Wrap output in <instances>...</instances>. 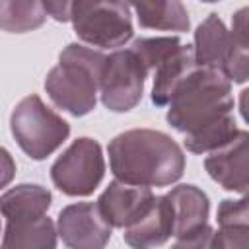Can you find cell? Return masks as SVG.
Here are the masks:
<instances>
[{
  "mask_svg": "<svg viewBox=\"0 0 249 249\" xmlns=\"http://www.w3.org/2000/svg\"><path fill=\"white\" fill-rule=\"evenodd\" d=\"M173 235V216L167 198L156 196L150 208L128 228L123 239L130 249H156Z\"/></svg>",
  "mask_w": 249,
  "mask_h": 249,
  "instance_id": "obj_12",
  "label": "cell"
},
{
  "mask_svg": "<svg viewBox=\"0 0 249 249\" xmlns=\"http://www.w3.org/2000/svg\"><path fill=\"white\" fill-rule=\"evenodd\" d=\"M247 130H239L233 140L222 148L210 152L204 160L208 175L226 191L245 195L247 193Z\"/></svg>",
  "mask_w": 249,
  "mask_h": 249,
  "instance_id": "obj_11",
  "label": "cell"
},
{
  "mask_svg": "<svg viewBox=\"0 0 249 249\" xmlns=\"http://www.w3.org/2000/svg\"><path fill=\"white\" fill-rule=\"evenodd\" d=\"M181 45L183 43L179 41V37H138L132 41L128 49L140 60L144 70L150 74Z\"/></svg>",
  "mask_w": 249,
  "mask_h": 249,
  "instance_id": "obj_20",
  "label": "cell"
},
{
  "mask_svg": "<svg viewBox=\"0 0 249 249\" xmlns=\"http://www.w3.org/2000/svg\"><path fill=\"white\" fill-rule=\"evenodd\" d=\"M53 195L47 187L37 183H21L8 189L0 196V214L8 220L41 218L49 212Z\"/></svg>",
  "mask_w": 249,
  "mask_h": 249,
  "instance_id": "obj_16",
  "label": "cell"
},
{
  "mask_svg": "<svg viewBox=\"0 0 249 249\" xmlns=\"http://www.w3.org/2000/svg\"><path fill=\"white\" fill-rule=\"evenodd\" d=\"M134 10L140 27L160 29V31H189L191 19L187 8L177 0H156V2H134Z\"/></svg>",
  "mask_w": 249,
  "mask_h": 249,
  "instance_id": "obj_17",
  "label": "cell"
},
{
  "mask_svg": "<svg viewBox=\"0 0 249 249\" xmlns=\"http://www.w3.org/2000/svg\"><path fill=\"white\" fill-rule=\"evenodd\" d=\"M216 220L220 228H249V204L245 195L237 200H222L216 212Z\"/></svg>",
  "mask_w": 249,
  "mask_h": 249,
  "instance_id": "obj_21",
  "label": "cell"
},
{
  "mask_svg": "<svg viewBox=\"0 0 249 249\" xmlns=\"http://www.w3.org/2000/svg\"><path fill=\"white\" fill-rule=\"evenodd\" d=\"M156 195L148 187L126 185L123 181H111L99 195L97 206L101 216L111 228H128L134 224L154 202Z\"/></svg>",
  "mask_w": 249,
  "mask_h": 249,
  "instance_id": "obj_10",
  "label": "cell"
},
{
  "mask_svg": "<svg viewBox=\"0 0 249 249\" xmlns=\"http://www.w3.org/2000/svg\"><path fill=\"white\" fill-rule=\"evenodd\" d=\"M56 224L45 214L29 220H8L0 249H56Z\"/></svg>",
  "mask_w": 249,
  "mask_h": 249,
  "instance_id": "obj_14",
  "label": "cell"
},
{
  "mask_svg": "<svg viewBox=\"0 0 249 249\" xmlns=\"http://www.w3.org/2000/svg\"><path fill=\"white\" fill-rule=\"evenodd\" d=\"M231 82L218 70L195 68L167 103V123L177 132H196L228 115H233Z\"/></svg>",
  "mask_w": 249,
  "mask_h": 249,
  "instance_id": "obj_2",
  "label": "cell"
},
{
  "mask_svg": "<svg viewBox=\"0 0 249 249\" xmlns=\"http://www.w3.org/2000/svg\"><path fill=\"white\" fill-rule=\"evenodd\" d=\"M212 249H249V228L214 230Z\"/></svg>",
  "mask_w": 249,
  "mask_h": 249,
  "instance_id": "obj_22",
  "label": "cell"
},
{
  "mask_svg": "<svg viewBox=\"0 0 249 249\" xmlns=\"http://www.w3.org/2000/svg\"><path fill=\"white\" fill-rule=\"evenodd\" d=\"M111 230L97 202L68 204L56 218V233L68 249H105L111 239Z\"/></svg>",
  "mask_w": 249,
  "mask_h": 249,
  "instance_id": "obj_9",
  "label": "cell"
},
{
  "mask_svg": "<svg viewBox=\"0 0 249 249\" xmlns=\"http://www.w3.org/2000/svg\"><path fill=\"white\" fill-rule=\"evenodd\" d=\"M212 237H214V228L206 224L191 233L175 237L171 249H212Z\"/></svg>",
  "mask_w": 249,
  "mask_h": 249,
  "instance_id": "obj_23",
  "label": "cell"
},
{
  "mask_svg": "<svg viewBox=\"0 0 249 249\" xmlns=\"http://www.w3.org/2000/svg\"><path fill=\"white\" fill-rule=\"evenodd\" d=\"M105 56L101 51L80 43L66 45L58 56V64L45 78V91L51 101L72 117L91 113L97 103Z\"/></svg>",
  "mask_w": 249,
  "mask_h": 249,
  "instance_id": "obj_3",
  "label": "cell"
},
{
  "mask_svg": "<svg viewBox=\"0 0 249 249\" xmlns=\"http://www.w3.org/2000/svg\"><path fill=\"white\" fill-rule=\"evenodd\" d=\"M107 152L115 179L126 185L167 187L177 183L185 171L181 146L161 130H124L109 142Z\"/></svg>",
  "mask_w": 249,
  "mask_h": 249,
  "instance_id": "obj_1",
  "label": "cell"
},
{
  "mask_svg": "<svg viewBox=\"0 0 249 249\" xmlns=\"http://www.w3.org/2000/svg\"><path fill=\"white\" fill-rule=\"evenodd\" d=\"M130 4L109 0V2H72L70 21L78 39L91 47L115 49L126 45L132 35V14Z\"/></svg>",
  "mask_w": 249,
  "mask_h": 249,
  "instance_id": "obj_6",
  "label": "cell"
},
{
  "mask_svg": "<svg viewBox=\"0 0 249 249\" xmlns=\"http://www.w3.org/2000/svg\"><path fill=\"white\" fill-rule=\"evenodd\" d=\"M47 19L43 2L37 0H0V29L8 33H27L41 27Z\"/></svg>",
  "mask_w": 249,
  "mask_h": 249,
  "instance_id": "obj_18",
  "label": "cell"
},
{
  "mask_svg": "<svg viewBox=\"0 0 249 249\" xmlns=\"http://www.w3.org/2000/svg\"><path fill=\"white\" fill-rule=\"evenodd\" d=\"M241 128L237 126L235 123V117L233 115H228L196 132H191V134H185L183 138V144L189 152L193 154H210L218 148H222L224 144H228L230 140H233L237 136Z\"/></svg>",
  "mask_w": 249,
  "mask_h": 249,
  "instance_id": "obj_19",
  "label": "cell"
},
{
  "mask_svg": "<svg viewBox=\"0 0 249 249\" xmlns=\"http://www.w3.org/2000/svg\"><path fill=\"white\" fill-rule=\"evenodd\" d=\"M196 68L193 47L181 45L173 54H169L156 70H154V86H152V103L158 107H167L177 88L183 80Z\"/></svg>",
  "mask_w": 249,
  "mask_h": 249,
  "instance_id": "obj_15",
  "label": "cell"
},
{
  "mask_svg": "<svg viewBox=\"0 0 249 249\" xmlns=\"http://www.w3.org/2000/svg\"><path fill=\"white\" fill-rule=\"evenodd\" d=\"M16 177V161L12 154L0 146V189L8 187Z\"/></svg>",
  "mask_w": 249,
  "mask_h": 249,
  "instance_id": "obj_25",
  "label": "cell"
},
{
  "mask_svg": "<svg viewBox=\"0 0 249 249\" xmlns=\"http://www.w3.org/2000/svg\"><path fill=\"white\" fill-rule=\"evenodd\" d=\"M10 130L18 146L35 161L49 158L70 136V124L39 95H27L14 107Z\"/></svg>",
  "mask_w": 249,
  "mask_h": 249,
  "instance_id": "obj_5",
  "label": "cell"
},
{
  "mask_svg": "<svg viewBox=\"0 0 249 249\" xmlns=\"http://www.w3.org/2000/svg\"><path fill=\"white\" fill-rule=\"evenodd\" d=\"M148 72L130 49H117L105 56L99 80L101 103L113 113H126L134 109L144 93Z\"/></svg>",
  "mask_w": 249,
  "mask_h": 249,
  "instance_id": "obj_8",
  "label": "cell"
},
{
  "mask_svg": "<svg viewBox=\"0 0 249 249\" xmlns=\"http://www.w3.org/2000/svg\"><path fill=\"white\" fill-rule=\"evenodd\" d=\"M247 8L233 14L231 29L218 18L208 14L206 19L195 31L193 56L198 68H210L222 72L233 84H245L249 76L247 54Z\"/></svg>",
  "mask_w": 249,
  "mask_h": 249,
  "instance_id": "obj_4",
  "label": "cell"
},
{
  "mask_svg": "<svg viewBox=\"0 0 249 249\" xmlns=\"http://www.w3.org/2000/svg\"><path fill=\"white\" fill-rule=\"evenodd\" d=\"M43 10L56 21H70L72 16V2L68 0H47L43 2Z\"/></svg>",
  "mask_w": 249,
  "mask_h": 249,
  "instance_id": "obj_24",
  "label": "cell"
},
{
  "mask_svg": "<svg viewBox=\"0 0 249 249\" xmlns=\"http://www.w3.org/2000/svg\"><path fill=\"white\" fill-rule=\"evenodd\" d=\"M163 196L167 198L173 216V237H181L208 224L210 200L196 185H177Z\"/></svg>",
  "mask_w": 249,
  "mask_h": 249,
  "instance_id": "obj_13",
  "label": "cell"
},
{
  "mask_svg": "<svg viewBox=\"0 0 249 249\" xmlns=\"http://www.w3.org/2000/svg\"><path fill=\"white\" fill-rule=\"evenodd\" d=\"M105 175V158L97 140L76 138L51 165L53 185L66 196L91 195Z\"/></svg>",
  "mask_w": 249,
  "mask_h": 249,
  "instance_id": "obj_7",
  "label": "cell"
}]
</instances>
